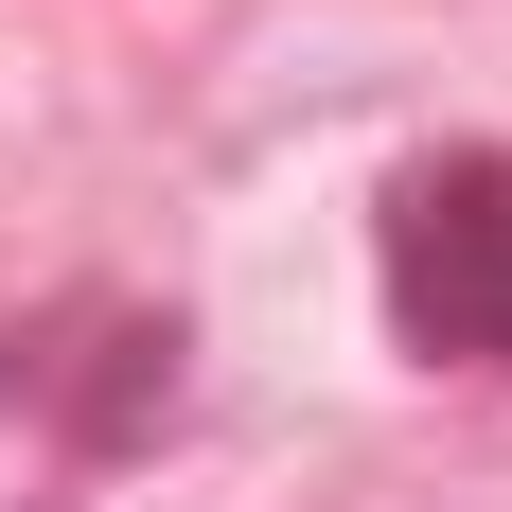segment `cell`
<instances>
[{"mask_svg":"<svg viewBox=\"0 0 512 512\" xmlns=\"http://www.w3.org/2000/svg\"><path fill=\"white\" fill-rule=\"evenodd\" d=\"M389 318H407V354H460V371H512V159L460 142V159H407L389 177Z\"/></svg>","mask_w":512,"mask_h":512,"instance_id":"1","label":"cell"}]
</instances>
